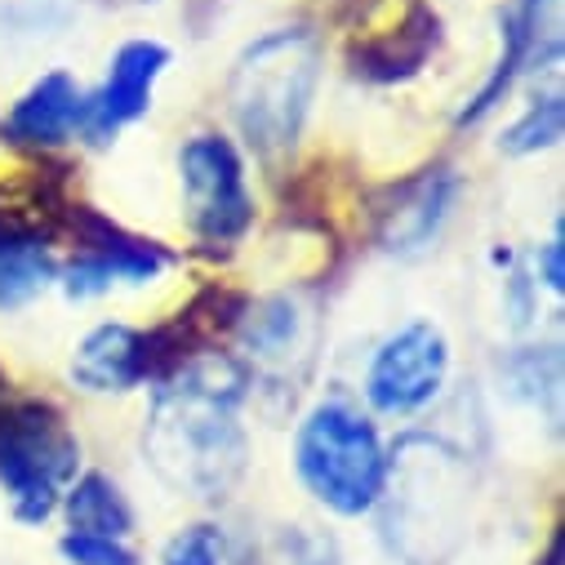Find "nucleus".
<instances>
[{"instance_id": "17", "label": "nucleus", "mask_w": 565, "mask_h": 565, "mask_svg": "<svg viewBox=\"0 0 565 565\" xmlns=\"http://www.w3.org/2000/svg\"><path fill=\"white\" fill-rule=\"evenodd\" d=\"M241 348L254 361H280L295 356L299 339H303V312L290 295H267V299H249L236 326Z\"/></svg>"}, {"instance_id": "18", "label": "nucleus", "mask_w": 565, "mask_h": 565, "mask_svg": "<svg viewBox=\"0 0 565 565\" xmlns=\"http://www.w3.org/2000/svg\"><path fill=\"white\" fill-rule=\"evenodd\" d=\"M565 138V94L561 85H552L547 94H534V103H525V111L499 134V152L512 161L552 152Z\"/></svg>"}, {"instance_id": "5", "label": "nucleus", "mask_w": 565, "mask_h": 565, "mask_svg": "<svg viewBox=\"0 0 565 565\" xmlns=\"http://www.w3.org/2000/svg\"><path fill=\"white\" fill-rule=\"evenodd\" d=\"M54 236H67L76 249L67 263H58V276H54V286L72 303L98 299L111 286H152V280H161L179 263V254L166 241L129 232L125 223L107 218L103 210L76 196L58 210Z\"/></svg>"}, {"instance_id": "20", "label": "nucleus", "mask_w": 565, "mask_h": 565, "mask_svg": "<svg viewBox=\"0 0 565 565\" xmlns=\"http://www.w3.org/2000/svg\"><path fill=\"white\" fill-rule=\"evenodd\" d=\"M58 556L67 565H138V552L125 539H107V534H81L67 530L58 539Z\"/></svg>"}, {"instance_id": "13", "label": "nucleus", "mask_w": 565, "mask_h": 565, "mask_svg": "<svg viewBox=\"0 0 565 565\" xmlns=\"http://www.w3.org/2000/svg\"><path fill=\"white\" fill-rule=\"evenodd\" d=\"M437 50H441V14L423 6V0H409V10L392 28L352 41L348 67L365 85H405L433 63Z\"/></svg>"}, {"instance_id": "8", "label": "nucleus", "mask_w": 565, "mask_h": 565, "mask_svg": "<svg viewBox=\"0 0 565 565\" xmlns=\"http://www.w3.org/2000/svg\"><path fill=\"white\" fill-rule=\"evenodd\" d=\"M556 63H561V0H512L499 14V58L477 85V94L459 107L455 129L486 125L508 103V94L525 72Z\"/></svg>"}, {"instance_id": "21", "label": "nucleus", "mask_w": 565, "mask_h": 565, "mask_svg": "<svg viewBox=\"0 0 565 565\" xmlns=\"http://www.w3.org/2000/svg\"><path fill=\"white\" fill-rule=\"evenodd\" d=\"M223 561H227V543L214 525H188L161 552V565H223Z\"/></svg>"}, {"instance_id": "6", "label": "nucleus", "mask_w": 565, "mask_h": 565, "mask_svg": "<svg viewBox=\"0 0 565 565\" xmlns=\"http://www.w3.org/2000/svg\"><path fill=\"white\" fill-rule=\"evenodd\" d=\"M179 183L192 241L210 254H232L258 214L241 148L218 129L192 134L179 148Z\"/></svg>"}, {"instance_id": "19", "label": "nucleus", "mask_w": 565, "mask_h": 565, "mask_svg": "<svg viewBox=\"0 0 565 565\" xmlns=\"http://www.w3.org/2000/svg\"><path fill=\"white\" fill-rule=\"evenodd\" d=\"M508 387H512V396H521L530 405H543V396H556V387H561L556 348H521L508 361Z\"/></svg>"}, {"instance_id": "1", "label": "nucleus", "mask_w": 565, "mask_h": 565, "mask_svg": "<svg viewBox=\"0 0 565 565\" xmlns=\"http://www.w3.org/2000/svg\"><path fill=\"white\" fill-rule=\"evenodd\" d=\"M249 392V365L223 348L201 352L152 383L143 455L170 490L201 503H223L245 481L249 433L241 423V405Z\"/></svg>"}, {"instance_id": "22", "label": "nucleus", "mask_w": 565, "mask_h": 565, "mask_svg": "<svg viewBox=\"0 0 565 565\" xmlns=\"http://www.w3.org/2000/svg\"><path fill=\"white\" fill-rule=\"evenodd\" d=\"M534 286H543L547 295H565V227L556 223L552 227V236L539 245V254H534Z\"/></svg>"}, {"instance_id": "14", "label": "nucleus", "mask_w": 565, "mask_h": 565, "mask_svg": "<svg viewBox=\"0 0 565 565\" xmlns=\"http://www.w3.org/2000/svg\"><path fill=\"white\" fill-rule=\"evenodd\" d=\"M232 565H343L339 543L299 521H271V525H249V534L232 547Z\"/></svg>"}, {"instance_id": "15", "label": "nucleus", "mask_w": 565, "mask_h": 565, "mask_svg": "<svg viewBox=\"0 0 565 565\" xmlns=\"http://www.w3.org/2000/svg\"><path fill=\"white\" fill-rule=\"evenodd\" d=\"M58 512L67 516V530H81V534H107V539L134 534V508L107 472H81L63 490Z\"/></svg>"}, {"instance_id": "2", "label": "nucleus", "mask_w": 565, "mask_h": 565, "mask_svg": "<svg viewBox=\"0 0 565 565\" xmlns=\"http://www.w3.org/2000/svg\"><path fill=\"white\" fill-rule=\"evenodd\" d=\"M321 76H326V45L321 32H312L308 23L271 28L236 54L227 76V107L245 148L258 161L276 166L299 148Z\"/></svg>"}, {"instance_id": "16", "label": "nucleus", "mask_w": 565, "mask_h": 565, "mask_svg": "<svg viewBox=\"0 0 565 565\" xmlns=\"http://www.w3.org/2000/svg\"><path fill=\"white\" fill-rule=\"evenodd\" d=\"M58 276L50 241L36 236H0V312H19L41 299Z\"/></svg>"}, {"instance_id": "4", "label": "nucleus", "mask_w": 565, "mask_h": 565, "mask_svg": "<svg viewBox=\"0 0 565 565\" xmlns=\"http://www.w3.org/2000/svg\"><path fill=\"white\" fill-rule=\"evenodd\" d=\"M76 477L81 441L67 414L45 396L0 392V490L14 521L45 525Z\"/></svg>"}, {"instance_id": "9", "label": "nucleus", "mask_w": 565, "mask_h": 565, "mask_svg": "<svg viewBox=\"0 0 565 565\" xmlns=\"http://www.w3.org/2000/svg\"><path fill=\"white\" fill-rule=\"evenodd\" d=\"M459 196H463V174L455 166H428L401 183H387L370 205L374 245L392 258L428 254L441 241Z\"/></svg>"}, {"instance_id": "10", "label": "nucleus", "mask_w": 565, "mask_h": 565, "mask_svg": "<svg viewBox=\"0 0 565 565\" xmlns=\"http://www.w3.org/2000/svg\"><path fill=\"white\" fill-rule=\"evenodd\" d=\"M174 54L166 41L157 36H134L120 41L116 54L107 58V72L94 89H85V143H111L120 129H129L134 120H143L152 111L157 85L170 72Z\"/></svg>"}, {"instance_id": "3", "label": "nucleus", "mask_w": 565, "mask_h": 565, "mask_svg": "<svg viewBox=\"0 0 565 565\" xmlns=\"http://www.w3.org/2000/svg\"><path fill=\"white\" fill-rule=\"evenodd\" d=\"M295 477L334 516H365L387 490L392 446L383 441L370 409L348 396L317 401L295 428Z\"/></svg>"}, {"instance_id": "24", "label": "nucleus", "mask_w": 565, "mask_h": 565, "mask_svg": "<svg viewBox=\"0 0 565 565\" xmlns=\"http://www.w3.org/2000/svg\"><path fill=\"white\" fill-rule=\"evenodd\" d=\"M0 392H14V387H10V374H6V370H0Z\"/></svg>"}, {"instance_id": "23", "label": "nucleus", "mask_w": 565, "mask_h": 565, "mask_svg": "<svg viewBox=\"0 0 565 565\" xmlns=\"http://www.w3.org/2000/svg\"><path fill=\"white\" fill-rule=\"evenodd\" d=\"M565 561V534H561V525L552 530V543H547V552L534 561V565H561Z\"/></svg>"}, {"instance_id": "7", "label": "nucleus", "mask_w": 565, "mask_h": 565, "mask_svg": "<svg viewBox=\"0 0 565 565\" xmlns=\"http://www.w3.org/2000/svg\"><path fill=\"white\" fill-rule=\"evenodd\" d=\"M455 370L450 334L433 317H414L396 326L365 361L361 396L374 418H414L428 409Z\"/></svg>"}, {"instance_id": "12", "label": "nucleus", "mask_w": 565, "mask_h": 565, "mask_svg": "<svg viewBox=\"0 0 565 565\" xmlns=\"http://www.w3.org/2000/svg\"><path fill=\"white\" fill-rule=\"evenodd\" d=\"M72 383L89 396H125L134 387H152L161 379V356L152 330L129 321H98L81 334L67 365Z\"/></svg>"}, {"instance_id": "11", "label": "nucleus", "mask_w": 565, "mask_h": 565, "mask_svg": "<svg viewBox=\"0 0 565 565\" xmlns=\"http://www.w3.org/2000/svg\"><path fill=\"white\" fill-rule=\"evenodd\" d=\"M85 129V85L54 67L36 76L14 103L0 116V143L32 152V157H54L67 143H76Z\"/></svg>"}]
</instances>
